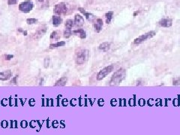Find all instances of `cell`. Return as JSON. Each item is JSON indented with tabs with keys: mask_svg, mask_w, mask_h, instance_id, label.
<instances>
[{
	"mask_svg": "<svg viewBox=\"0 0 180 135\" xmlns=\"http://www.w3.org/2000/svg\"><path fill=\"white\" fill-rule=\"evenodd\" d=\"M89 57V51L87 50H80L76 53L75 62L77 65H83L86 62Z\"/></svg>",
	"mask_w": 180,
	"mask_h": 135,
	"instance_id": "7a4b0ae2",
	"label": "cell"
},
{
	"mask_svg": "<svg viewBox=\"0 0 180 135\" xmlns=\"http://www.w3.org/2000/svg\"><path fill=\"white\" fill-rule=\"evenodd\" d=\"M17 0H8V4L9 5H15V4H17Z\"/></svg>",
	"mask_w": 180,
	"mask_h": 135,
	"instance_id": "d4e9b609",
	"label": "cell"
},
{
	"mask_svg": "<svg viewBox=\"0 0 180 135\" xmlns=\"http://www.w3.org/2000/svg\"><path fill=\"white\" fill-rule=\"evenodd\" d=\"M78 10L80 11L82 14H83L85 15L86 18L89 21H92L93 19L95 18V16H94L93 14H92L91 13H88V12H86V10L84 9V8H79Z\"/></svg>",
	"mask_w": 180,
	"mask_h": 135,
	"instance_id": "7c38bea8",
	"label": "cell"
},
{
	"mask_svg": "<svg viewBox=\"0 0 180 135\" xmlns=\"http://www.w3.org/2000/svg\"><path fill=\"white\" fill-rule=\"evenodd\" d=\"M139 12H140V11H136V12L134 14V17H135V16H137V14H139Z\"/></svg>",
	"mask_w": 180,
	"mask_h": 135,
	"instance_id": "f546056e",
	"label": "cell"
},
{
	"mask_svg": "<svg viewBox=\"0 0 180 135\" xmlns=\"http://www.w3.org/2000/svg\"><path fill=\"white\" fill-rule=\"evenodd\" d=\"M113 11H108L107 13H106L105 18H106V23L107 24H109L111 22V20L113 19Z\"/></svg>",
	"mask_w": 180,
	"mask_h": 135,
	"instance_id": "e0dca14e",
	"label": "cell"
},
{
	"mask_svg": "<svg viewBox=\"0 0 180 135\" xmlns=\"http://www.w3.org/2000/svg\"><path fill=\"white\" fill-rule=\"evenodd\" d=\"M74 22L72 20H67L65 22V28L66 29H71V28L74 26Z\"/></svg>",
	"mask_w": 180,
	"mask_h": 135,
	"instance_id": "ffe728a7",
	"label": "cell"
},
{
	"mask_svg": "<svg viewBox=\"0 0 180 135\" xmlns=\"http://www.w3.org/2000/svg\"><path fill=\"white\" fill-rule=\"evenodd\" d=\"M67 11H68V8L66 6V4L64 2H60V3L56 4L54 8V12L59 15L65 14L67 13Z\"/></svg>",
	"mask_w": 180,
	"mask_h": 135,
	"instance_id": "8992f818",
	"label": "cell"
},
{
	"mask_svg": "<svg viewBox=\"0 0 180 135\" xmlns=\"http://www.w3.org/2000/svg\"><path fill=\"white\" fill-rule=\"evenodd\" d=\"M155 35H156V32H155V31H150V32H146V33H145V34H143V35H141L138 38L134 39L133 44H135V45H139L140 44H142L143 42L146 41V40L153 38Z\"/></svg>",
	"mask_w": 180,
	"mask_h": 135,
	"instance_id": "3957f363",
	"label": "cell"
},
{
	"mask_svg": "<svg viewBox=\"0 0 180 135\" xmlns=\"http://www.w3.org/2000/svg\"><path fill=\"white\" fill-rule=\"evenodd\" d=\"M23 34L26 36V35H27V31H26V30H24L23 31Z\"/></svg>",
	"mask_w": 180,
	"mask_h": 135,
	"instance_id": "f1b7e54d",
	"label": "cell"
},
{
	"mask_svg": "<svg viewBox=\"0 0 180 135\" xmlns=\"http://www.w3.org/2000/svg\"><path fill=\"white\" fill-rule=\"evenodd\" d=\"M38 22V20L35 19V18H28L26 20V23L27 24L29 25H32V24H35Z\"/></svg>",
	"mask_w": 180,
	"mask_h": 135,
	"instance_id": "7402d4cb",
	"label": "cell"
},
{
	"mask_svg": "<svg viewBox=\"0 0 180 135\" xmlns=\"http://www.w3.org/2000/svg\"><path fill=\"white\" fill-rule=\"evenodd\" d=\"M37 1H38V2H43L44 0H37Z\"/></svg>",
	"mask_w": 180,
	"mask_h": 135,
	"instance_id": "4dcf8cb0",
	"label": "cell"
},
{
	"mask_svg": "<svg viewBox=\"0 0 180 135\" xmlns=\"http://www.w3.org/2000/svg\"><path fill=\"white\" fill-rule=\"evenodd\" d=\"M159 25L162 27L168 28L173 25V20L169 18H163L159 21Z\"/></svg>",
	"mask_w": 180,
	"mask_h": 135,
	"instance_id": "9c48e42d",
	"label": "cell"
},
{
	"mask_svg": "<svg viewBox=\"0 0 180 135\" xmlns=\"http://www.w3.org/2000/svg\"><path fill=\"white\" fill-rule=\"evenodd\" d=\"M64 37L66 38H70L71 35H72V32H71V29H66L64 31Z\"/></svg>",
	"mask_w": 180,
	"mask_h": 135,
	"instance_id": "44dd1931",
	"label": "cell"
},
{
	"mask_svg": "<svg viewBox=\"0 0 180 135\" xmlns=\"http://www.w3.org/2000/svg\"><path fill=\"white\" fill-rule=\"evenodd\" d=\"M114 66L113 65H108L107 67L104 68L102 70H101L98 72V74H97V80H102L104 78L107 77V75H108L110 72H112L113 71Z\"/></svg>",
	"mask_w": 180,
	"mask_h": 135,
	"instance_id": "277c9868",
	"label": "cell"
},
{
	"mask_svg": "<svg viewBox=\"0 0 180 135\" xmlns=\"http://www.w3.org/2000/svg\"><path fill=\"white\" fill-rule=\"evenodd\" d=\"M17 77H18V76H16V77H14L13 79H12V80H11V83H17Z\"/></svg>",
	"mask_w": 180,
	"mask_h": 135,
	"instance_id": "4316f807",
	"label": "cell"
},
{
	"mask_svg": "<svg viewBox=\"0 0 180 135\" xmlns=\"http://www.w3.org/2000/svg\"><path fill=\"white\" fill-rule=\"evenodd\" d=\"M173 85H174V86L180 85V77H176L173 80Z\"/></svg>",
	"mask_w": 180,
	"mask_h": 135,
	"instance_id": "603a6c76",
	"label": "cell"
},
{
	"mask_svg": "<svg viewBox=\"0 0 180 135\" xmlns=\"http://www.w3.org/2000/svg\"><path fill=\"white\" fill-rule=\"evenodd\" d=\"M33 8V2L32 1L27 0L19 5V10L24 13H29Z\"/></svg>",
	"mask_w": 180,
	"mask_h": 135,
	"instance_id": "5b68a950",
	"label": "cell"
},
{
	"mask_svg": "<svg viewBox=\"0 0 180 135\" xmlns=\"http://www.w3.org/2000/svg\"><path fill=\"white\" fill-rule=\"evenodd\" d=\"M126 77V71L124 68L118 69L114 72L110 80V86H117L121 83Z\"/></svg>",
	"mask_w": 180,
	"mask_h": 135,
	"instance_id": "6da1fadb",
	"label": "cell"
},
{
	"mask_svg": "<svg viewBox=\"0 0 180 135\" xmlns=\"http://www.w3.org/2000/svg\"><path fill=\"white\" fill-rule=\"evenodd\" d=\"M13 57H14L13 55H6V56H5V59H6V60H11Z\"/></svg>",
	"mask_w": 180,
	"mask_h": 135,
	"instance_id": "484cf974",
	"label": "cell"
},
{
	"mask_svg": "<svg viewBox=\"0 0 180 135\" xmlns=\"http://www.w3.org/2000/svg\"><path fill=\"white\" fill-rule=\"evenodd\" d=\"M74 24L77 27H81L84 25V20L83 17L80 14H76L74 17Z\"/></svg>",
	"mask_w": 180,
	"mask_h": 135,
	"instance_id": "30bf717a",
	"label": "cell"
},
{
	"mask_svg": "<svg viewBox=\"0 0 180 135\" xmlns=\"http://www.w3.org/2000/svg\"><path fill=\"white\" fill-rule=\"evenodd\" d=\"M49 62H50V59H49V58H45L44 59V68H48V66H49Z\"/></svg>",
	"mask_w": 180,
	"mask_h": 135,
	"instance_id": "cb8c5ba5",
	"label": "cell"
},
{
	"mask_svg": "<svg viewBox=\"0 0 180 135\" xmlns=\"http://www.w3.org/2000/svg\"><path fill=\"white\" fill-rule=\"evenodd\" d=\"M46 32H47V26H41V27H39L38 29L37 30V32L34 34L33 38L35 39L40 38V37L43 36V35L45 34Z\"/></svg>",
	"mask_w": 180,
	"mask_h": 135,
	"instance_id": "52a82bcc",
	"label": "cell"
},
{
	"mask_svg": "<svg viewBox=\"0 0 180 135\" xmlns=\"http://www.w3.org/2000/svg\"><path fill=\"white\" fill-rule=\"evenodd\" d=\"M60 38L59 35L58 33V32L54 31L50 34V39L51 40H55V41H58Z\"/></svg>",
	"mask_w": 180,
	"mask_h": 135,
	"instance_id": "d6986e66",
	"label": "cell"
},
{
	"mask_svg": "<svg viewBox=\"0 0 180 135\" xmlns=\"http://www.w3.org/2000/svg\"><path fill=\"white\" fill-rule=\"evenodd\" d=\"M12 77V72L11 70H7L0 72V80H9L11 77Z\"/></svg>",
	"mask_w": 180,
	"mask_h": 135,
	"instance_id": "ba28073f",
	"label": "cell"
},
{
	"mask_svg": "<svg viewBox=\"0 0 180 135\" xmlns=\"http://www.w3.org/2000/svg\"><path fill=\"white\" fill-rule=\"evenodd\" d=\"M17 31L18 32H22V33H23L24 30H23V29H22V28H18V29H17Z\"/></svg>",
	"mask_w": 180,
	"mask_h": 135,
	"instance_id": "83f0119b",
	"label": "cell"
},
{
	"mask_svg": "<svg viewBox=\"0 0 180 135\" xmlns=\"http://www.w3.org/2000/svg\"><path fill=\"white\" fill-rule=\"evenodd\" d=\"M62 22V19L59 16H53V24L54 26H58Z\"/></svg>",
	"mask_w": 180,
	"mask_h": 135,
	"instance_id": "2e32d148",
	"label": "cell"
},
{
	"mask_svg": "<svg viewBox=\"0 0 180 135\" xmlns=\"http://www.w3.org/2000/svg\"><path fill=\"white\" fill-rule=\"evenodd\" d=\"M98 49L102 52H107L109 51L110 49V44L108 42H104L101 44L98 47Z\"/></svg>",
	"mask_w": 180,
	"mask_h": 135,
	"instance_id": "5bb4252c",
	"label": "cell"
},
{
	"mask_svg": "<svg viewBox=\"0 0 180 135\" xmlns=\"http://www.w3.org/2000/svg\"><path fill=\"white\" fill-rule=\"evenodd\" d=\"M93 26H94L95 31L96 32H100L101 30L102 29V26H103V20H102V19L98 18L96 20V22L94 23Z\"/></svg>",
	"mask_w": 180,
	"mask_h": 135,
	"instance_id": "8fae6325",
	"label": "cell"
},
{
	"mask_svg": "<svg viewBox=\"0 0 180 135\" xmlns=\"http://www.w3.org/2000/svg\"><path fill=\"white\" fill-rule=\"evenodd\" d=\"M67 81H68V78L66 77H61L60 79H59V80L56 82V83L54 84V86H64L66 85Z\"/></svg>",
	"mask_w": 180,
	"mask_h": 135,
	"instance_id": "4fadbf2b",
	"label": "cell"
},
{
	"mask_svg": "<svg viewBox=\"0 0 180 135\" xmlns=\"http://www.w3.org/2000/svg\"><path fill=\"white\" fill-rule=\"evenodd\" d=\"M65 45V41H58L55 44H51L50 45V48H56V47H63Z\"/></svg>",
	"mask_w": 180,
	"mask_h": 135,
	"instance_id": "ac0fdd59",
	"label": "cell"
},
{
	"mask_svg": "<svg viewBox=\"0 0 180 135\" xmlns=\"http://www.w3.org/2000/svg\"><path fill=\"white\" fill-rule=\"evenodd\" d=\"M73 33L79 35V36H80V38L84 39L86 38V32L84 31V29H76V30L73 31Z\"/></svg>",
	"mask_w": 180,
	"mask_h": 135,
	"instance_id": "9a60e30c",
	"label": "cell"
}]
</instances>
